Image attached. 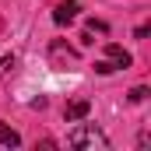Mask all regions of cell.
Listing matches in <instances>:
<instances>
[{"label": "cell", "instance_id": "8", "mask_svg": "<svg viewBox=\"0 0 151 151\" xmlns=\"http://www.w3.org/2000/svg\"><path fill=\"white\" fill-rule=\"evenodd\" d=\"M88 32H106V21H95V18H91V21H88Z\"/></svg>", "mask_w": 151, "mask_h": 151}, {"label": "cell", "instance_id": "1", "mask_svg": "<svg viewBox=\"0 0 151 151\" xmlns=\"http://www.w3.org/2000/svg\"><path fill=\"white\" fill-rule=\"evenodd\" d=\"M67 144H70V148H109V141H106V134H102V130H95V127H91V123H84V127H77L74 134H70V137H67Z\"/></svg>", "mask_w": 151, "mask_h": 151}, {"label": "cell", "instance_id": "4", "mask_svg": "<svg viewBox=\"0 0 151 151\" xmlns=\"http://www.w3.org/2000/svg\"><path fill=\"white\" fill-rule=\"evenodd\" d=\"M88 109H91V102H88V99H74V102H67V109H63V119H67V123H74V119H84V116H88Z\"/></svg>", "mask_w": 151, "mask_h": 151}, {"label": "cell", "instance_id": "7", "mask_svg": "<svg viewBox=\"0 0 151 151\" xmlns=\"http://www.w3.org/2000/svg\"><path fill=\"white\" fill-rule=\"evenodd\" d=\"M14 63H18L14 56H4V60H0V74H11V70H14Z\"/></svg>", "mask_w": 151, "mask_h": 151}, {"label": "cell", "instance_id": "6", "mask_svg": "<svg viewBox=\"0 0 151 151\" xmlns=\"http://www.w3.org/2000/svg\"><path fill=\"white\" fill-rule=\"evenodd\" d=\"M144 99H148V88H144V84H137V88L130 91V102H144Z\"/></svg>", "mask_w": 151, "mask_h": 151}, {"label": "cell", "instance_id": "3", "mask_svg": "<svg viewBox=\"0 0 151 151\" xmlns=\"http://www.w3.org/2000/svg\"><path fill=\"white\" fill-rule=\"evenodd\" d=\"M77 11H81V4H77V0H63V4L53 11V21H56V25H70V21L77 18Z\"/></svg>", "mask_w": 151, "mask_h": 151}, {"label": "cell", "instance_id": "2", "mask_svg": "<svg viewBox=\"0 0 151 151\" xmlns=\"http://www.w3.org/2000/svg\"><path fill=\"white\" fill-rule=\"evenodd\" d=\"M130 63H134V60H130V53H127L123 46L109 42V46H106V60H99V63H95V70H99V74H113V70L130 67Z\"/></svg>", "mask_w": 151, "mask_h": 151}, {"label": "cell", "instance_id": "5", "mask_svg": "<svg viewBox=\"0 0 151 151\" xmlns=\"http://www.w3.org/2000/svg\"><path fill=\"white\" fill-rule=\"evenodd\" d=\"M0 144H7V148H18V144H21V137H18L14 130H7V127L0 123Z\"/></svg>", "mask_w": 151, "mask_h": 151}]
</instances>
